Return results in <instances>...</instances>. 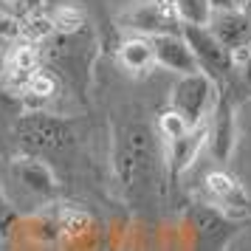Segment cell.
Wrapping results in <instances>:
<instances>
[{
    "label": "cell",
    "mask_w": 251,
    "mask_h": 251,
    "mask_svg": "<svg viewBox=\"0 0 251 251\" xmlns=\"http://www.w3.org/2000/svg\"><path fill=\"white\" fill-rule=\"evenodd\" d=\"M172 144H175V161H178V167H186V164H189V158H192V152L198 150V144H201V133L189 130L186 136L175 138Z\"/></svg>",
    "instance_id": "obj_8"
},
{
    "label": "cell",
    "mask_w": 251,
    "mask_h": 251,
    "mask_svg": "<svg viewBox=\"0 0 251 251\" xmlns=\"http://www.w3.org/2000/svg\"><path fill=\"white\" fill-rule=\"evenodd\" d=\"M217 37L228 48H246V40L251 37V28L240 14H223L217 20Z\"/></svg>",
    "instance_id": "obj_5"
},
{
    "label": "cell",
    "mask_w": 251,
    "mask_h": 251,
    "mask_svg": "<svg viewBox=\"0 0 251 251\" xmlns=\"http://www.w3.org/2000/svg\"><path fill=\"white\" fill-rule=\"evenodd\" d=\"M209 102H212V85H209L203 76H198V74L183 76L181 85L175 88V107H178V113H181L186 122L201 119V116L206 113Z\"/></svg>",
    "instance_id": "obj_1"
},
{
    "label": "cell",
    "mask_w": 251,
    "mask_h": 251,
    "mask_svg": "<svg viewBox=\"0 0 251 251\" xmlns=\"http://www.w3.org/2000/svg\"><path fill=\"white\" fill-rule=\"evenodd\" d=\"M209 189H212L215 195H220V198H226V195L234 192V183H231V178H228V175L212 172V175H209Z\"/></svg>",
    "instance_id": "obj_12"
},
{
    "label": "cell",
    "mask_w": 251,
    "mask_h": 251,
    "mask_svg": "<svg viewBox=\"0 0 251 251\" xmlns=\"http://www.w3.org/2000/svg\"><path fill=\"white\" fill-rule=\"evenodd\" d=\"M6 74L12 85H20V88H28L31 76L37 74V51L31 46H17L9 57V65H6Z\"/></svg>",
    "instance_id": "obj_4"
},
{
    "label": "cell",
    "mask_w": 251,
    "mask_h": 251,
    "mask_svg": "<svg viewBox=\"0 0 251 251\" xmlns=\"http://www.w3.org/2000/svg\"><path fill=\"white\" fill-rule=\"evenodd\" d=\"M28 93H34V96H51V93L57 91V82H54V76L51 74H46V71H37L34 76H31V82H28V88H25Z\"/></svg>",
    "instance_id": "obj_11"
},
{
    "label": "cell",
    "mask_w": 251,
    "mask_h": 251,
    "mask_svg": "<svg viewBox=\"0 0 251 251\" xmlns=\"http://www.w3.org/2000/svg\"><path fill=\"white\" fill-rule=\"evenodd\" d=\"M54 28V20L51 17H43V14H34V17H28L23 25V34L28 40H40V37H46L48 31Z\"/></svg>",
    "instance_id": "obj_10"
},
{
    "label": "cell",
    "mask_w": 251,
    "mask_h": 251,
    "mask_svg": "<svg viewBox=\"0 0 251 251\" xmlns=\"http://www.w3.org/2000/svg\"><path fill=\"white\" fill-rule=\"evenodd\" d=\"M51 20H54V28H59V31H76L85 20V14L79 6H59Z\"/></svg>",
    "instance_id": "obj_7"
},
{
    "label": "cell",
    "mask_w": 251,
    "mask_h": 251,
    "mask_svg": "<svg viewBox=\"0 0 251 251\" xmlns=\"http://www.w3.org/2000/svg\"><path fill=\"white\" fill-rule=\"evenodd\" d=\"M14 14H17L14 0H0V17H14Z\"/></svg>",
    "instance_id": "obj_13"
},
{
    "label": "cell",
    "mask_w": 251,
    "mask_h": 251,
    "mask_svg": "<svg viewBox=\"0 0 251 251\" xmlns=\"http://www.w3.org/2000/svg\"><path fill=\"white\" fill-rule=\"evenodd\" d=\"M161 130L175 141V138H181V136L189 133V125H186V119H183L178 110H172V113H167L164 119H161Z\"/></svg>",
    "instance_id": "obj_9"
},
{
    "label": "cell",
    "mask_w": 251,
    "mask_h": 251,
    "mask_svg": "<svg viewBox=\"0 0 251 251\" xmlns=\"http://www.w3.org/2000/svg\"><path fill=\"white\" fill-rule=\"evenodd\" d=\"M181 9L175 0H150L147 6H141L133 14V25L141 31H158L164 34L167 28H172V23H178Z\"/></svg>",
    "instance_id": "obj_3"
},
{
    "label": "cell",
    "mask_w": 251,
    "mask_h": 251,
    "mask_svg": "<svg viewBox=\"0 0 251 251\" xmlns=\"http://www.w3.org/2000/svg\"><path fill=\"white\" fill-rule=\"evenodd\" d=\"M152 59H155V51H152V46L144 43V40H127L125 46H122V62H125L130 71L150 68Z\"/></svg>",
    "instance_id": "obj_6"
},
{
    "label": "cell",
    "mask_w": 251,
    "mask_h": 251,
    "mask_svg": "<svg viewBox=\"0 0 251 251\" xmlns=\"http://www.w3.org/2000/svg\"><path fill=\"white\" fill-rule=\"evenodd\" d=\"M152 51H155V59H158V62H164V65L172 68V71H181L183 76L195 74V68H198L195 51L186 46L178 34H158L155 43H152Z\"/></svg>",
    "instance_id": "obj_2"
}]
</instances>
